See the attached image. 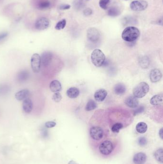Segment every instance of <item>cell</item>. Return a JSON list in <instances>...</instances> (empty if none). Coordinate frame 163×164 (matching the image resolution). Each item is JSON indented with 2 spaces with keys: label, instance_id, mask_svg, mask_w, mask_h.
Here are the masks:
<instances>
[{
  "label": "cell",
  "instance_id": "1",
  "mask_svg": "<svg viewBox=\"0 0 163 164\" xmlns=\"http://www.w3.org/2000/svg\"><path fill=\"white\" fill-rule=\"evenodd\" d=\"M140 31L135 27H128L125 28L123 33L122 37L125 41L131 42L136 41L140 36Z\"/></svg>",
  "mask_w": 163,
  "mask_h": 164
},
{
  "label": "cell",
  "instance_id": "2",
  "mask_svg": "<svg viewBox=\"0 0 163 164\" xmlns=\"http://www.w3.org/2000/svg\"><path fill=\"white\" fill-rule=\"evenodd\" d=\"M91 60L92 63L96 67H100L105 63L106 58L102 50L95 49L92 51L91 54Z\"/></svg>",
  "mask_w": 163,
  "mask_h": 164
},
{
  "label": "cell",
  "instance_id": "3",
  "mask_svg": "<svg viewBox=\"0 0 163 164\" xmlns=\"http://www.w3.org/2000/svg\"><path fill=\"white\" fill-rule=\"evenodd\" d=\"M149 86L145 82H141L138 84L133 89V94L137 98H142L148 93Z\"/></svg>",
  "mask_w": 163,
  "mask_h": 164
},
{
  "label": "cell",
  "instance_id": "4",
  "mask_svg": "<svg viewBox=\"0 0 163 164\" xmlns=\"http://www.w3.org/2000/svg\"><path fill=\"white\" fill-rule=\"evenodd\" d=\"M130 8L136 12L144 11L148 6V3L144 0H136L131 3Z\"/></svg>",
  "mask_w": 163,
  "mask_h": 164
},
{
  "label": "cell",
  "instance_id": "5",
  "mask_svg": "<svg viewBox=\"0 0 163 164\" xmlns=\"http://www.w3.org/2000/svg\"><path fill=\"white\" fill-rule=\"evenodd\" d=\"M98 149L102 154L107 156L110 155L113 151V144L110 141H104L100 145Z\"/></svg>",
  "mask_w": 163,
  "mask_h": 164
},
{
  "label": "cell",
  "instance_id": "6",
  "mask_svg": "<svg viewBox=\"0 0 163 164\" xmlns=\"http://www.w3.org/2000/svg\"><path fill=\"white\" fill-rule=\"evenodd\" d=\"M41 56L38 54H35L32 55L31 59V66L34 73H39L40 70Z\"/></svg>",
  "mask_w": 163,
  "mask_h": 164
},
{
  "label": "cell",
  "instance_id": "7",
  "mask_svg": "<svg viewBox=\"0 0 163 164\" xmlns=\"http://www.w3.org/2000/svg\"><path fill=\"white\" fill-rule=\"evenodd\" d=\"M90 137L95 141H98L102 139L103 136V131L101 127L95 126L90 129Z\"/></svg>",
  "mask_w": 163,
  "mask_h": 164
},
{
  "label": "cell",
  "instance_id": "8",
  "mask_svg": "<svg viewBox=\"0 0 163 164\" xmlns=\"http://www.w3.org/2000/svg\"><path fill=\"white\" fill-rule=\"evenodd\" d=\"M49 26V21L46 17H42L36 20L35 24L36 28L38 30H43L48 28Z\"/></svg>",
  "mask_w": 163,
  "mask_h": 164
},
{
  "label": "cell",
  "instance_id": "9",
  "mask_svg": "<svg viewBox=\"0 0 163 164\" xmlns=\"http://www.w3.org/2000/svg\"><path fill=\"white\" fill-rule=\"evenodd\" d=\"M87 37L93 42H97L100 38V33L96 28H91L87 30Z\"/></svg>",
  "mask_w": 163,
  "mask_h": 164
},
{
  "label": "cell",
  "instance_id": "10",
  "mask_svg": "<svg viewBox=\"0 0 163 164\" xmlns=\"http://www.w3.org/2000/svg\"><path fill=\"white\" fill-rule=\"evenodd\" d=\"M53 55L50 51H44L42 54L41 62L43 66L46 67L50 65L53 59Z\"/></svg>",
  "mask_w": 163,
  "mask_h": 164
},
{
  "label": "cell",
  "instance_id": "11",
  "mask_svg": "<svg viewBox=\"0 0 163 164\" xmlns=\"http://www.w3.org/2000/svg\"><path fill=\"white\" fill-rule=\"evenodd\" d=\"M162 76V73L159 70L154 69L150 71V79L152 83H157L161 80Z\"/></svg>",
  "mask_w": 163,
  "mask_h": 164
},
{
  "label": "cell",
  "instance_id": "12",
  "mask_svg": "<svg viewBox=\"0 0 163 164\" xmlns=\"http://www.w3.org/2000/svg\"><path fill=\"white\" fill-rule=\"evenodd\" d=\"M125 104L131 108H136L139 104V101L135 96H131L128 97L124 101Z\"/></svg>",
  "mask_w": 163,
  "mask_h": 164
},
{
  "label": "cell",
  "instance_id": "13",
  "mask_svg": "<svg viewBox=\"0 0 163 164\" xmlns=\"http://www.w3.org/2000/svg\"><path fill=\"white\" fill-rule=\"evenodd\" d=\"M107 94V91L104 89L98 90L94 94L95 99L98 102H102L106 98Z\"/></svg>",
  "mask_w": 163,
  "mask_h": 164
},
{
  "label": "cell",
  "instance_id": "14",
  "mask_svg": "<svg viewBox=\"0 0 163 164\" xmlns=\"http://www.w3.org/2000/svg\"><path fill=\"white\" fill-rule=\"evenodd\" d=\"M146 160V156L144 153H136L133 158V162L135 164H144Z\"/></svg>",
  "mask_w": 163,
  "mask_h": 164
},
{
  "label": "cell",
  "instance_id": "15",
  "mask_svg": "<svg viewBox=\"0 0 163 164\" xmlns=\"http://www.w3.org/2000/svg\"><path fill=\"white\" fill-rule=\"evenodd\" d=\"M30 94V93L28 90L27 89H23L17 92V93L15 94V97L18 101H22L28 98Z\"/></svg>",
  "mask_w": 163,
  "mask_h": 164
},
{
  "label": "cell",
  "instance_id": "16",
  "mask_svg": "<svg viewBox=\"0 0 163 164\" xmlns=\"http://www.w3.org/2000/svg\"><path fill=\"white\" fill-rule=\"evenodd\" d=\"M22 107L23 111L26 113H31L33 108V104L32 100L29 98L24 99L23 102Z\"/></svg>",
  "mask_w": 163,
  "mask_h": 164
},
{
  "label": "cell",
  "instance_id": "17",
  "mask_svg": "<svg viewBox=\"0 0 163 164\" xmlns=\"http://www.w3.org/2000/svg\"><path fill=\"white\" fill-rule=\"evenodd\" d=\"M30 74L27 70H22L17 75V79L20 83L26 82L29 78Z\"/></svg>",
  "mask_w": 163,
  "mask_h": 164
},
{
  "label": "cell",
  "instance_id": "18",
  "mask_svg": "<svg viewBox=\"0 0 163 164\" xmlns=\"http://www.w3.org/2000/svg\"><path fill=\"white\" fill-rule=\"evenodd\" d=\"M49 88L51 91L54 93H56L61 90V84L58 80H53L50 84Z\"/></svg>",
  "mask_w": 163,
  "mask_h": 164
},
{
  "label": "cell",
  "instance_id": "19",
  "mask_svg": "<svg viewBox=\"0 0 163 164\" xmlns=\"http://www.w3.org/2000/svg\"><path fill=\"white\" fill-rule=\"evenodd\" d=\"M67 95L69 98H77L80 95V90L77 88L72 87L67 91Z\"/></svg>",
  "mask_w": 163,
  "mask_h": 164
},
{
  "label": "cell",
  "instance_id": "20",
  "mask_svg": "<svg viewBox=\"0 0 163 164\" xmlns=\"http://www.w3.org/2000/svg\"><path fill=\"white\" fill-rule=\"evenodd\" d=\"M126 88L125 85L123 83H118L115 85L114 91L118 95L124 94L126 92Z\"/></svg>",
  "mask_w": 163,
  "mask_h": 164
},
{
  "label": "cell",
  "instance_id": "21",
  "mask_svg": "<svg viewBox=\"0 0 163 164\" xmlns=\"http://www.w3.org/2000/svg\"><path fill=\"white\" fill-rule=\"evenodd\" d=\"M151 104L153 106H158L163 103V95L162 94L157 95L153 97L150 101Z\"/></svg>",
  "mask_w": 163,
  "mask_h": 164
},
{
  "label": "cell",
  "instance_id": "22",
  "mask_svg": "<svg viewBox=\"0 0 163 164\" xmlns=\"http://www.w3.org/2000/svg\"><path fill=\"white\" fill-rule=\"evenodd\" d=\"M120 9L116 6H112L108 10V15L111 17H116L119 16L121 14Z\"/></svg>",
  "mask_w": 163,
  "mask_h": 164
},
{
  "label": "cell",
  "instance_id": "23",
  "mask_svg": "<svg viewBox=\"0 0 163 164\" xmlns=\"http://www.w3.org/2000/svg\"><path fill=\"white\" fill-rule=\"evenodd\" d=\"M147 130V125L144 122L138 123L136 126V130L138 133H144Z\"/></svg>",
  "mask_w": 163,
  "mask_h": 164
},
{
  "label": "cell",
  "instance_id": "24",
  "mask_svg": "<svg viewBox=\"0 0 163 164\" xmlns=\"http://www.w3.org/2000/svg\"><path fill=\"white\" fill-rule=\"evenodd\" d=\"M51 6V3L48 0H43L40 2L38 4V7L39 9L45 10L49 8Z\"/></svg>",
  "mask_w": 163,
  "mask_h": 164
},
{
  "label": "cell",
  "instance_id": "25",
  "mask_svg": "<svg viewBox=\"0 0 163 164\" xmlns=\"http://www.w3.org/2000/svg\"><path fill=\"white\" fill-rule=\"evenodd\" d=\"M140 66L143 68H147L150 64L149 59L147 56L143 57L139 60Z\"/></svg>",
  "mask_w": 163,
  "mask_h": 164
},
{
  "label": "cell",
  "instance_id": "26",
  "mask_svg": "<svg viewBox=\"0 0 163 164\" xmlns=\"http://www.w3.org/2000/svg\"><path fill=\"white\" fill-rule=\"evenodd\" d=\"M163 149L160 148L157 150L154 153V156H155L156 160L161 164H162L163 162Z\"/></svg>",
  "mask_w": 163,
  "mask_h": 164
},
{
  "label": "cell",
  "instance_id": "27",
  "mask_svg": "<svg viewBox=\"0 0 163 164\" xmlns=\"http://www.w3.org/2000/svg\"><path fill=\"white\" fill-rule=\"evenodd\" d=\"M97 107V104L95 101L93 100H89L86 105L85 110L88 111L92 110L95 109Z\"/></svg>",
  "mask_w": 163,
  "mask_h": 164
},
{
  "label": "cell",
  "instance_id": "28",
  "mask_svg": "<svg viewBox=\"0 0 163 164\" xmlns=\"http://www.w3.org/2000/svg\"><path fill=\"white\" fill-rule=\"evenodd\" d=\"M67 24L66 19H63L59 21L55 26V29L57 30H61L65 28Z\"/></svg>",
  "mask_w": 163,
  "mask_h": 164
},
{
  "label": "cell",
  "instance_id": "29",
  "mask_svg": "<svg viewBox=\"0 0 163 164\" xmlns=\"http://www.w3.org/2000/svg\"><path fill=\"white\" fill-rule=\"evenodd\" d=\"M10 91L9 86L6 84L0 86V95H5L8 94Z\"/></svg>",
  "mask_w": 163,
  "mask_h": 164
},
{
  "label": "cell",
  "instance_id": "30",
  "mask_svg": "<svg viewBox=\"0 0 163 164\" xmlns=\"http://www.w3.org/2000/svg\"><path fill=\"white\" fill-rule=\"evenodd\" d=\"M110 2L111 0H100L99 2V6L101 8L106 10L108 8Z\"/></svg>",
  "mask_w": 163,
  "mask_h": 164
},
{
  "label": "cell",
  "instance_id": "31",
  "mask_svg": "<svg viewBox=\"0 0 163 164\" xmlns=\"http://www.w3.org/2000/svg\"><path fill=\"white\" fill-rule=\"evenodd\" d=\"M123 127V124L121 123H116L112 126L111 131L112 132H115V133H118L120 130L122 129Z\"/></svg>",
  "mask_w": 163,
  "mask_h": 164
},
{
  "label": "cell",
  "instance_id": "32",
  "mask_svg": "<svg viewBox=\"0 0 163 164\" xmlns=\"http://www.w3.org/2000/svg\"><path fill=\"white\" fill-rule=\"evenodd\" d=\"M62 98V97L61 95L58 92L55 93L52 97V99L53 101L56 103L59 102L61 100Z\"/></svg>",
  "mask_w": 163,
  "mask_h": 164
},
{
  "label": "cell",
  "instance_id": "33",
  "mask_svg": "<svg viewBox=\"0 0 163 164\" xmlns=\"http://www.w3.org/2000/svg\"><path fill=\"white\" fill-rule=\"evenodd\" d=\"M138 143L139 145L141 146H144L147 144V140L144 137H141L139 138L138 140Z\"/></svg>",
  "mask_w": 163,
  "mask_h": 164
},
{
  "label": "cell",
  "instance_id": "34",
  "mask_svg": "<svg viewBox=\"0 0 163 164\" xmlns=\"http://www.w3.org/2000/svg\"><path fill=\"white\" fill-rule=\"evenodd\" d=\"M84 2L82 0H76L75 3H74V7L77 8H81L83 6Z\"/></svg>",
  "mask_w": 163,
  "mask_h": 164
},
{
  "label": "cell",
  "instance_id": "35",
  "mask_svg": "<svg viewBox=\"0 0 163 164\" xmlns=\"http://www.w3.org/2000/svg\"><path fill=\"white\" fill-rule=\"evenodd\" d=\"M56 124V123L55 122L50 121V122H48L46 123H45V127L47 128H52L55 127Z\"/></svg>",
  "mask_w": 163,
  "mask_h": 164
},
{
  "label": "cell",
  "instance_id": "36",
  "mask_svg": "<svg viewBox=\"0 0 163 164\" xmlns=\"http://www.w3.org/2000/svg\"><path fill=\"white\" fill-rule=\"evenodd\" d=\"M144 107H143V106H140V107H138L134 111V115H137L140 114V113H142L144 111Z\"/></svg>",
  "mask_w": 163,
  "mask_h": 164
},
{
  "label": "cell",
  "instance_id": "37",
  "mask_svg": "<svg viewBox=\"0 0 163 164\" xmlns=\"http://www.w3.org/2000/svg\"><path fill=\"white\" fill-rule=\"evenodd\" d=\"M70 8V5L68 4H62L59 6V9L62 10L69 9Z\"/></svg>",
  "mask_w": 163,
  "mask_h": 164
},
{
  "label": "cell",
  "instance_id": "38",
  "mask_svg": "<svg viewBox=\"0 0 163 164\" xmlns=\"http://www.w3.org/2000/svg\"><path fill=\"white\" fill-rule=\"evenodd\" d=\"M92 13V10L90 8H87L84 11L83 14L86 16L91 15Z\"/></svg>",
  "mask_w": 163,
  "mask_h": 164
},
{
  "label": "cell",
  "instance_id": "39",
  "mask_svg": "<svg viewBox=\"0 0 163 164\" xmlns=\"http://www.w3.org/2000/svg\"><path fill=\"white\" fill-rule=\"evenodd\" d=\"M8 33L7 32H3L0 34V41L4 40L7 37Z\"/></svg>",
  "mask_w": 163,
  "mask_h": 164
},
{
  "label": "cell",
  "instance_id": "40",
  "mask_svg": "<svg viewBox=\"0 0 163 164\" xmlns=\"http://www.w3.org/2000/svg\"><path fill=\"white\" fill-rule=\"evenodd\" d=\"M159 136L162 139H163V128H161L159 131Z\"/></svg>",
  "mask_w": 163,
  "mask_h": 164
},
{
  "label": "cell",
  "instance_id": "41",
  "mask_svg": "<svg viewBox=\"0 0 163 164\" xmlns=\"http://www.w3.org/2000/svg\"><path fill=\"white\" fill-rule=\"evenodd\" d=\"M68 164H78L76 163V162H75V161H73V160H71V161H69L68 163Z\"/></svg>",
  "mask_w": 163,
  "mask_h": 164
},
{
  "label": "cell",
  "instance_id": "42",
  "mask_svg": "<svg viewBox=\"0 0 163 164\" xmlns=\"http://www.w3.org/2000/svg\"><path fill=\"white\" fill-rule=\"evenodd\" d=\"M125 1H127V0H125Z\"/></svg>",
  "mask_w": 163,
  "mask_h": 164
}]
</instances>
